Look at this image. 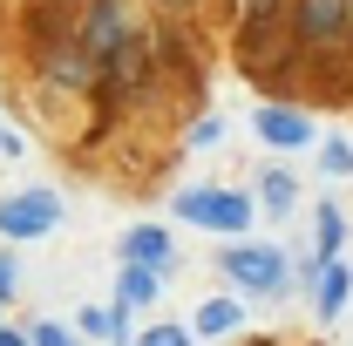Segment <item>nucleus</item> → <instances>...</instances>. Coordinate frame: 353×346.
Masks as SVG:
<instances>
[{"instance_id":"nucleus-12","label":"nucleus","mask_w":353,"mask_h":346,"mask_svg":"<svg viewBox=\"0 0 353 346\" xmlns=\"http://www.w3.org/2000/svg\"><path fill=\"white\" fill-rule=\"evenodd\" d=\"M197 326H204V333H231V326H238V299H211L197 312Z\"/></svg>"},{"instance_id":"nucleus-3","label":"nucleus","mask_w":353,"mask_h":346,"mask_svg":"<svg viewBox=\"0 0 353 346\" xmlns=\"http://www.w3.org/2000/svg\"><path fill=\"white\" fill-rule=\"evenodd\" d=\"M224 272H231L238 285H259V292H272V285L285 278V265H279L272 245H231V252H224Z\"/></svg>"},{"instance_id":"nucleus-1","label":"nucleus","mask_w":353,"mask_h":346,"mask_svg":"<svg viewBox=\"0 0 353 346\" xmlns=\"http://www.w3.org/2000/svg\"><path fill=\"white\" fill-rule=\"evenodd\" d=\"M176 217L211 224V231H245V224H252V204H245L238 190H183V197H176Z\"/></svg>"},{"instance_id":"nucleus-4","label":"nucleus","mask_w":353,"mask_h":346,"mask_svg":"<svg viewBox=\"0 0 353 346\" xmlns=\"http://www.w3.org/2000/svg\"><path fill=\"white\" fill-rule=\"evenodd\" d=\"M123 34H130L123 7H116V0H88V28H82L88 54H123Z\"/></svg>"},{"instance_id":"nucleus-6","label":"nucleus","mask_w":353,"mask_h":346,"mask_svg":"<svg viewBox=\"0 0 353 346\" xmlns=\"http://www.w3.org/2000/svg\"><path fill=\"white\" fill-rule=\"evenodd\" d=\"M299 28H306V41H333L347 21V0H299Z\"/></svg>"},{"instance_id":"nucleus-18","label":"nucleus","mask_w":353,"mask_h":346,"mask_svg":"<svg viewBox=\"0 0 353 346\" xmlns=\"http://www.w3.org/2000/svg\"><path fill=\"white\" fill-rule=\"evenodd\" d=\"M0 346H34V340H21V333H0Z\"/></svg>"},{"instance_id":"nucleus-9","label":"nucleus","mask_w":353,"mask_h":346,"mask_svg":"<svg viewBox=\"0 0 353 346\" xmlns=\"http://www.w3.org/2000/svg\"><path fill=\"white\" fill-rule=\"evenodd\" d=\"M143 299H157V265H130L123 272V305H143Z\"/></svg>"},{"instance_id":"nucleus-15","label":"nucleus","mask_w":353,"mask_h":346,"mask_svg":"<svg viewBox=\"0 0 353 346\" xmlns=\"http://www.w3.org/2000/svg\"><path fill=\"white\" fill-rule=\"evenodd\" d=\"M34 346H75V340H68L61 326H34Z\"/></svg>"},{"instance_id":"nucleus-19","label":"nucleus","mask_w":353,"mask_h":346,"mask_svg":"<svg viewBox=\"0 0 353 346\" xmlns=\"http://www.w3.org/2000/svg\"><path fill=\"white\" fill-rule=\"evenodd\" d=\"M347 21H353V0H347Z\"/></svg>"},{"instance_id":"nucleus-8","label":"nucleus","mask_w":353,"mask_h":346,"mask_svg":"<svg viewBox=\"0 0 353 346\" xmlns=\"http://www.w3.org/2000/svg\"><path fill=\"white\" fill-rule=\"evenodd\" d=\"M123 258H130V265H163V258H170V238H163L157 224H136L130 238H123Z\"/></svg>"},{"instance_id":"nucleus-11","label":"nucleus","mask_w":353,"mask_h":346,"mask_svg":"<svg viewBox=\"0 0 353 346\" xmlns=\"http://www.w3.org/2000/svg\"><path fill=\"white\" fill-rule=\"evenodd\" d=\"M259 190H265V204H272V211H292V204H299V183H292L285 170H272Z\"/></svg>"},{"instance_id":"nucleus-17","label":"nucleus","mask_w":353,"mask_h":346,"mask_svg":"<svg viewBox=\"0 0 353 346\" xmlns=\"http://www.w3.org/2000/svg\"><path fill=\"white\" fill-rule=\"evenodd\" d=\"M7 292H14V265L0 258V299H7Z\"/></svg>"},{"instance_id":"nucleus-13","label":"nucleus","mask_w":353,"mask_h":346,"mask_svg":"<svg viewBox=\"0 0 353 346\" xmlns=\"http://www.w3.org/2000/svg\"><path fill=\"white\" fill-rule=\"evenodd\" d=\"M143 346H190V333H183V326H150Z\"/></svg>"},{"instance_id":"nucleus-10","label":"nucleus","mask_w":353,"mask_h":346,"mask_svg":"<svg viewBox=\"0 0 353 346\" xmlns=\"http://www.w3.org/2000/svg\"><path fill=\"white\" fill-rule=\"evenodd\" d=\"M340 245H347V224H340V211L326 204V211H319V245H312V252L333 265V252H340Z\"/></svg>"},{"instance_id":"nucleus-5","label":"nucleus","mask_w":353,"mask_h":346,"mask_svg":"<svg viewBox=\"0 0 353 346\" xmlns=\"http://www.w3.org/2000/svg\"><path fill=\"white\" fill-rule=\"evenodd\" d=\"M259 136L272 150H299V143H312V123L299 109H259Z\"/></svg>"},{"instance_id":"nucleus-14","label":"nucleus","mask_w":353,"mask_h":346,"mask_svg":"<svg viewBox=\"0 0 353 346\" xmlns=\"http://www.w3.org/2000/svg\"><path fill=\"white\" fill-rule=\"evenodd\" d=\"M326 170H333V176L353 170V150H347V143H333V150H326Z\"/></svg>"},{"instance_id":"nucleus-7","label":"nucleus","mask_w":353,"mask_h":346,"mask_svg":"<svg viewBox=\"0 0 353 346\" xmlns=\"http://www.w3.org/2000/svg\"><path fill=\"white\" fill-rule=\"evenodd\" d=\"M347 292H353V272H347V265H326V278H319V299H312V312H319V319H340V312H347Z\"/></svg>"},{"instance_id":"nucleus-16","label":"nucleus","mask_w":353,"mask_h":346,"mask_svg":"<svg viewBox=\"0 0 353 346\" xmlns=\"http://www.w3.org/2000/svg\"><path fill=\"white\" fill-rule=\"evenodd\" d=\"M272 7H279V0H245V14H252V21H265Z\"/></svg>"},{"instance_id":"nucleus-2","label":"nucleus","mask_w":353,"mask_h":346,"mask_svg":"<svg viewBox=\"0 0 353 346\" xmlns=\"http://www.w3.org/2000/svg\"><path fill=\"white\" fill-rule=\"evenodd\" d=\"M54 224H61V204H54L48 190H28V197H7V204H0V231H7V238H41Z\"/></svg>"}]
</instances>
